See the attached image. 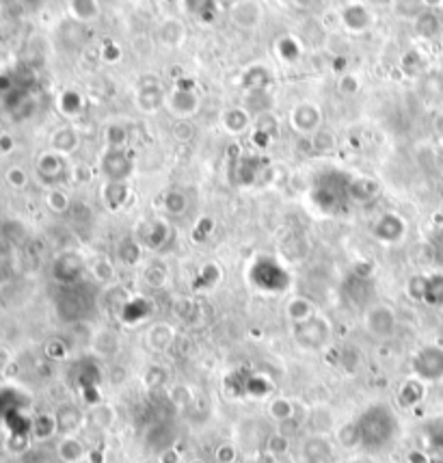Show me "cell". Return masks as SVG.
Here are the masks:
<instances>
[{
	"instance_id": "6da1fadb",
	"label": "cell",
	"mask_w": 443,
	"mask_h": 463,
	"mask_svg": "<svg viewBox=\"0 0 443 463\" xmlns=\"http://www.w3.org/2000/svg\"><path fill=\"white\" fill-rule=\"evenodd\" d=\"M359 431V446L367 452L385 450L398 435L400 422L394 409L385 403H375L365 407L361 416L355 420Z\"/></svg>"
},
{
	"instance_id": "7a4b0ae2",
	"label": "cell",
	"mask_w": 443,
	"mask_h": 463,
	"mask_svg": "<svg viewBox=\"0 0 443 463\" xmlns=\"http://www.w3.org/2000/svg\"><path fill=\"white\" fill-rule=\"evenodd\" d=\"M413 374L424 383L443 381V349L437 344L419 349L413 357Z\"/></svg>"
},
{
	"instance_id": "3957f363",
	"label": "cell",
	"mask_w": 443,
	"mask_h": 463,
	"mask_svg": "<svg viewBox=\"0 0 443 463\" xmlns=\"http://www.w3.org/2000/svg\"><path fill=\"white\" fill-rule=\"evenodd\" d=\"M297 340L305 349H318L329 340V325L318 319H307L297 325Z\"/></svg>"
},
{
	"instance_id": "277c9868",
	"label": "cell",
	"mask_w": 443,
	"mask_h": 463,
	"mask_svg": "<svg viewBox=\"0 0 443 463\" xmlns=\"http://www.w3.org/2000/svg\"><path fill=\"white\" fill-rule=\"evenodd\" d=\"M394 327H396V317H394V312L389 310V307H385V305L372 307V312L367 314V329H370L379 338L392 336Z\"/></svg>"
},
{
	"instance_id": "5b68a950",
	"label": "cell",
	"mask_w": 443,
	"mask_h": 463,
	"mask_svg": "<svg viewBox=\"0 0 443 463\" xmlns=\"http://www.w3.org/2000/svg\"><path fill=\"white\" fill-rule=\"evenodd\" d=\"M232 18L238 26L251 29L262 20V5L258 0H238L232 7Z\"/></svg>"
},
{
	"instance_id": "8992f818",
	"label": "cell",
	"mask_w": 443,
	"mask_h": 463,
	"mask_svg": "<svg viewBox=\"0 0 443 463\" xmlns=\"http://www.w3.org/2000/svg\"><path fill=\"white\" fill-rule=\"evenodd\" d=\"M54 420H56V431L69 435L76 429H81V424L85 422V416L76 405H63V407L56 409Z\"/></svg>"
},
{
	"instance_id": "52a82bcc",
	"label": "cell",
	"mask_w": 443,
	"mask_h": 463,
	"mask_svg": "<svg viewBox=\"0 0 443 463\" xmlns=\"http://www.w3.org/2000/svg\"><path fill=\"white\" fill-rule=\"evenodd\" d=\"M375 234H377L381 241H385V243H396V241H400L402 234H404V223H402V219L396 216V214H385V216L377 223Z\"/></svg>"
},
{
	"instance_id": "ba28073f",
	"label": "cell",
	"mask_w": 443,
	"mask_h": 463,
	"mask_svg": "<svg viewBox=\"0 0 443 463\" xmlns=\"http://www.w3.org/2000/svg\"><path fill=\"white\" fill-rule=\"evenodd\" d=\"M58 457L65 463H81L87 457V450H85L83 442H78L76 437H71V435H65L61 439V444H58Z\"/></svg>"
},
{
	"instance_id": "9c48e42d",
	"label": "cell",
	"mask_w": 443,
	"mask_h": 463,
	"mask_svg": "<svg viewBox=\"0 0 443 463\" xmlns=\"http://www.w3.org/2000/svg\"><path fill=\"white\" fill-rule=\"evenodd\" d=\"M424 394H426V388H424V381H419V379H409L402 388H400V405L402 407H413V405H417L422 399H424Z\"/></svg>"
},
{
	"instance_id": "30bf717a",
	"label": "cell",
	"mask_w": 443,
	"mask_h": 463,
	"mask_svg": "<svg viewBox=\"0 0 443 463\" xmlns=\"http://www.w3.org/2000/svg\"><path fill=\"white\" fill-rule=\"evenodd\" d=\"M422 299L430 305H443V273H437L432 277H424Z\"/></svg>"
},
{
	"instance_id": "8fae6325",
	"label": "cell",
	"mask_w": 443,
	"mask_h": 463,
	"mask_svg": "<svg viewBox=\"0 0 443 463\" xmlns=\"http://www.w3.org/2000/svg\"><path fill=\"white\" fill-rule=\"evenodd\" d=\"M344 22L348 29L352 31H361L367 26V22H370V14L365 11V7L361 5H348L346 11H344Z\"/></svg>"
},
{
	"instance_id": "7c38bea8",
	"label": "cell",
	"mask_w": 443,
	"mask_h": 463,
	"mask_svg": "<svg viewBox=\"0 0 443 463\" xmlns=\"http://www.w3.org/2000/svg\"><path fill=\"white\" fill-rule=\"evenodd\" d=\"M54 433H56V420H54V416L41 414V416L33 418V431H31L33 437H37V439L44 442V439L52 437Z\"/></svg>"
},
{
	"instance_id": "4fadbf2b",
	"label": "cell",
	"mask_w": 443,
	"mask_h": 463,
	"mask_svg": "<svg viewBox=\"0 0 443 463\" xmlns=\"http://www.w3.org/2000/svg\"><path fill=\"white\" fill-rule=\"evenodd\" d=\"M76 145H78V136H76V132H73L71 128H61V130H56V132L52 134V147H54L56 151L67 154V151H71Z\"/></svg>"
},
{
	"instance_id": "5bb4252c",
	"label": "cell",
	"mask_w": 443,
	"mask_h": 463,
	"mask_svg": "<svg viewBox=\"0 0 443 463\" xmlns=\"http://www.w3.org/2000/svg\"><path fill=\"white\" fill-rule=\"evenodd\" d=\"M169 106L173 109V113H180V115H188L197 109V98L188 91H175L171 98H169Z\"/></svg>"
},
{
	"instance_id": "9a60e30c",
	"label": "cell",
	"mask_w": 443,
	"mask_h": 463,
	"mask_svg": "<svg viewBox=\"0 0 443 463\" xmlns=\"http://www.w3.org/2000/svg\"><path fill=\"white\" fill-rule=\"evenodd\" d=\"M69 9L78 20H93L100 11L98 0H71Z\"/></svg>"
},
{
	"instance_id": "2e32d148",
	"label": "cell",
	"mask_w": 443,
	"mask_h": 463,
	"mask_svg": "<svg viewBox=\"0 0 443 463\" xmlns=\"http://www.w3.org/2000/svg\"><path fill=\"white\" fill-rule=\"evenodd\" d=\"M37 169L44 178H56L63 169V163L56 154H44V156H39V161H37Z\"/></svg>"
},
{
	"instance_id": "e0dca14e",
	"label": "cell",
	"mask_w": 443,
	"mask_h": 463,
	"mask_svg": "<svg viewBox=\"0 0 443 463\" xmlns=\"http://www.w3.org/2000/svg\"><path fill=\"white\" fill-rule=\"evenodd\" d=\"M268 412H270V416H273L277 422L283 424V422L292 420V416H294V405H292L287 399H275V401L270 403Z\"/></svg>"
},
{
	"instance_id": "ac0fdd59",
	"label": "cell",
	"mask_w": 443,
	"mask_h": 463,
	"mask_svg": "<svg viewBox=\"0 0 443 463\" xmlns=\"http://www.w3.org/2000/svg\"><path fill=\"white\" fill-rule=\"evenodd\" d=\"M287 314H290V319H294L297 323H303V321L312 319V305L305 299H294L287 305Z\"/></svg>"
},
{
	"instance_id": "d6986e66",
	"label": "cell",
	"mask_w": 443,
	"mask_h": 463,
	"mask_svg": "<svg viewBox=\"0 0 443 463\" xmlns=\"http://www.w3.org/2000/svg\"><path fill=\"white\" fill-rule=\"evenodd\" d=\"M415 29H417L419 35H424V37H432V35H437V31H439V20L434 18V14L426 11V14H422V16L417 18Z\"/></svg>"
},
{
	"instance_id": "ffe728a7",
	"label": "cell",
	"mask_w": 443,
	"mask_h": 463,
	"mask_svg": "<svg viewBox=\"0 0 443 463\" xmlns=\"http://www.w3.org/2000/svg\"><path fill=\"white\" fill-rule=\"evenodd\" d=\"M337 437H340V442H342L346 448H355V446H359V431H357V424H355V422H348L346 427L340 429Z\"/></svg>"
},
{
	"instance_id": "44dd1931",
	"label": "cell",
	"mask_w": 443,
	"mask_h": 463,
	"mask_svg": "<svg viewBox=\"0 0 443 463\" xmlns=\"http://www.w3.org/2000/svg\"><path fill=\"white\" fill-rule=\"evenodd\" d=\"M7 182H9L14 189H24L26 182H29V176H26V171H24L22 167H11V169L7 171Z\"/></svg>"
},
{
	"instance_id": "7402d4cb",
	"label": "cell",
	"mask_w": 443,
	"mask_h": 463,
	"mask_svg": "<svg viewBox=\"0 0 443 463\" xmlns=\"http://www.w3.org/2000/svg\"><path fill=\"white\" fill-rule=\"evenodd\" d=\"M48 206H50L54 212H63V210H67L69 199H67V195L61 193V191H50V193H48Z\"/></svg>"
},
{
	"instance_id": "603a6c76",
	"label": "cell",
	"mask_w": 443,
	"mask_h": 463,
	"mask_svg": "<svg viewBox=\"0 0 443 463\" xmlns=\"http://www.w3.org/2000/svg\"><path fill=\"white\" fill-rule=\"evenodd\" d=\"M270 452L273 454H285L287 452V435H283V433H277L273 439H270Z\"/></svg>"
},
{
	"instance_id": "cb8c5ba5",
	"label": "cell",
	"mask_w": 443,
	"mask_h": 463,
	"mask_svg": "<svg viewBox=\"0 0 443 463\" xmlns=\"http://www.w3.org/2000/svg\"><path fill=\"white\" fill-rule=\"evenodd\" d=\"M234 457H236V452H234L232 446H220L218 452H216L218 463H230V461H234Z\"/></svg>"
},
{
	"instance_id": "d4e9b609",
	"label": "cell",
	"mask_w": 443,
	"mask_h": 463,
	"mask_svg": "<svg viewBox=\"0 0 443 463\" xmlns=\"http://www.w3.org/2000/svg\"><path fill=\"white\" fill-rule=\"evenodd\" d=\"M14 149V139L9 134H0V154H9Z\"/></svg>"
},
{
	"instance_id": "484cf974",
	"label": "cell",
	"mask_w": 443,
	"mask_h": 463,
	"mask_svg": "<svg viewBox=\"0 0 443 463\" xmlns=\"http://www.w3.org/2000/svg\"><path fill=\"white\" fill-rule=\"evenodd\" d=\"M161 461H163V463H178L180 457H178V452H175L173 448H169V450L161 452Z\"/></svg>"
},
{
	"instance_id": "4316f807",
	"label": "cell",
	"mask_w": 443,
	"mask_h": 463,
	"mask_svg": "<svg viewBox=\"0 0 443 463\" xmlns=\"http://www.w3.org/2000/svg\"><path fill=\"white\" fill-rule=\"evenodd\" d=\"M9 362H11L9 351H7V349H0V372H3V370L9 366Z\"/></svg>"
},
{
	"instance_id": "83f0119b",
	"label": "cell",
	"mask_w": 443,
	"mask_h": 463,
	"mask_svg": "<svg viewBox=\"0 0 443 463\" xmlns=\"http://www.w3.org/2000/svg\"><path fill=\"white\" fill-rule=\"evenodd\" d=\"M426 463H443V457H434V459H430V461H426Z\"/></svg>"
},
{
	"instance_id": "f1b7e54d",
	"label": "cell",
	"mask_w": 443,
	"mask_h": 463,
	"mask_svg": "<svg viewBox=\"0 0 443 463\" xmlns=\"http://www.w3.org/2000/svg\"><path fill=\"white\" fill-rule=\"evenodd\" d=\"M424 3L432 7V5H439V3H441V0H424Z\"/></svg>"
},
{
	"instance_id": "f546056e",
	"label": "cell",
	"mask_w": 443,
	"mask_h": 463,
	"mask_svg": "<svg viewBox=\"0 0 443 463\" xmlns=\"http://www.w3.org/2000/svg\"><path fill=\"white\" fill-rule=\"evenodd\" d=\"M352 463H372V461H361V459H357V461H352Z\"/></svg>"
},
{
	"instance_id": "4dcf8cb0",
	"label": "cell",
	"mask_w": 443,
	"mask_h": 463,
	"mask_svg": "<svg viewBox=\"0 0 443 463\" xmlns=\"http://www.w3.org/2000/svg\"><path fill=\"white\" fill-rule=\"evenodd\" d=\"M190 463H203V461H199V459H195V461H190Z\"/></svg>"
}]
</instances>
